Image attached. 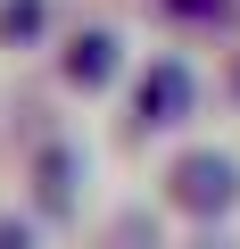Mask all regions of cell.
I'll list each match as a JSON object with an SVG mask.
<instances>
[{
    "label": "cell",
    "mask_w": 240,
    "mask_h": 249,
    "mask_svg": "<svg viewBox=\"0 0 240 249\" xmlns=\"http://www.w3.org/2000/svg\"><path fill=\"white\" fill-rule=\"evenodd\" d=\"M240 199V166L224 158V150H191L182 166H174V208H191V216H224Z\"/></svg>",
    "instance_id": "1"
},
{
    "label": "cell",
    "mask_w": 240,
    "mask_h": 249,
    "mask_svg": "<svg viewBox=\"0 0 240 249\" xmlns=\"http://www.w3.org/2000/svg\"><path fill=\"white\" fill-rule=\"evenodd\" d=\"M182 108H191V67H182V58L149 67V83H141V124H174Z\"/></svg>",
    "instance_id": "2"
},
{
    "label": "cell",
    "mask_w": 240,
    "mask_h": 249,
    "mask_svg": "<svg viewBox=\"0 0 240 249\" xmlns=\"http://www.w3.org/2000/svg\"><path fill=\"white\" fill-rule=\"evenodd\" d=\"M66 75H75V83H108V75H116V42H108V34H83L75 58H66Z\"/></svg>",
    "instance_id": "3"
},
{
    "label": "cell",
    "mask_w": 240,
    "mask_h": 249,
    "mask_svg": "<svg viewBox=\"0 0 240 249\" xmlns=\"http://www.w3.org/2000/svg\"><path fill=\"white\" fill-rule=\"evenodd\" d=\"M42 199H50V208H66V199H75V158H66V150H58V158H42Z\"/></svg>",
    "instance_id": "4"
},
{
    "label": "cell",
    "mask_w": 240,
    "mask_h": 249,
    "mask_svg": "<svg viewBox=\"0 0 240 249\" xmlns=\"http://www.w3.org/2000/svg\"><path fill=\"white\" fill-rule=\"evenodd\" d=\"M42 25V0H9V9H0V34H33Z\"/></svg>",
    "instance_id": "5"
},
{
    "label": "cell",
    "mask_w": 240,
    "mask_h": 249,
    "mask_svg": "<svg viewBox=\"0 0 240 249\" xmlns=\"http://www.w3.org/2000/svg\"><path fill=\"white\" fill-rule=\"evenodd\" d=\"M116 249H149V224L133 216V224H116Z\"/></svg>",
    "instance_id": "6"
},
{
    "label": "cell",
    "mask_w": 240,
    "mask_h": 249,
    "mask_svg": "<svg viewBox=\"0 0 240 249\" xmlns=\"http://www.w3.org/2000/svg\"><path fill=\"white\" fill-rule=\"evenodd\" d=\"M0 249H25V224H0Z\"/></svg>",
    "instance_id": "7"
}]
</instances>
